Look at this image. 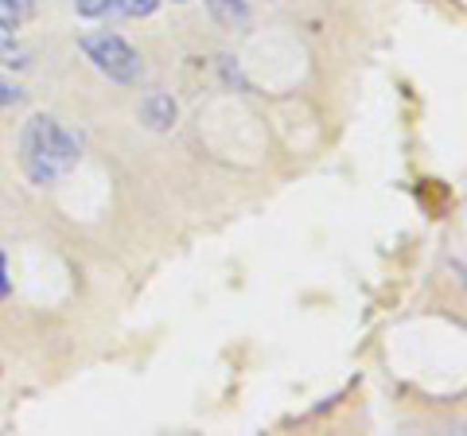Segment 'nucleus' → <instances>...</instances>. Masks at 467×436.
Here are the masks:
<instances>
[{
  "label": "nucleus",
  "instance_id": "nucleus-7",
  "mask_svg": "<svg viewBox=\"0 0 467 436\" xmlns=\"http://www.w3.org/2000/svg\"><path fill=\"white\" fill-rule=\"evenodd\" d=\"M20 101H24V90H20V86L12 82V78H5V75H0V109H8V106H20Z\"/></svg>",
  "mask_w": 467,
  "mask_h": 436
},
{
  "label": "nucleus",
  "instance_id": "nucleus-9",
  "mask_svg": "<svg viewBox=\"0 0 467 436\" xmlns=\"http://www.w3.org/2000/svg\"><path fill=\"white\" fill-rule=\"evenodd\" d=\"M175 5H187V0H175Z\"/></svg>",
  "mask_w": 467,
  "mask_h": 436
},
{
  "label": "nucleus",
  "instance_id": "nucleus-4",
  "mask_svg": "<svg viewBox=\"0 0 467 436\" xmlns=\"http://www.w3.org/2000/svg\"><path fill=\"white\" fill-rule=\"evenodd\" d=\"M207 8L223 24H230V27H242L245 20H250V8H245V0H207Z\"/></svg>",
  "mask_w": 467,
  "mask_h": 436
},
{
  "label": "nucleus",
  "instance_id": "nucleus-3",
  "mask_svg": "<svg viewBox=\"0 0 467 436\" xmlns=\"http://www.w3.org/2000/svg\"><path fill=\"white\" fill-rule=\"evenodd\" d=\"M175 118H180V106L168 90H149L140 98V125L152 129V133H171Z\"/></svg>",
  "mask_w": 467,
  "mask_h": 436
},
{
  "label": "nucleus",
  "instance_id": "nucleus-8",
  "mask_svg": "<svg viewBox=\"0 0 467 436\" xmlns=\"http://www.w3.org/2000/svg\"><path fill=\"white\" fill-rule=\"evenodd\" d=\"M8 293V265H5V254H0V296Z\"/></svg>",
  "mask_w": 467,
  "mask_h": 436
},
{
  "label": "nucleus",
  "instance_id": "nucleus-1",
  "mask_svg": "<svg viewBox=\"0 0 467 436\" xmlns=\"http://www.w3.org/2000/svg\"><path fill=\"white\" fill-rule=\"evenodd\" d=\"M82 160V140L51 113H32L20 129V168L36 187L67 180Z\"/></svg>",
  "mask_w": 467,
  "mask_h": 436
},
{
  "label": "nucleus",
  "instance_id": "nucleus-6",
  "mask_svg": "<svg viewBox=\"0 0 467 436\" xmlns=\"http://www.w3.org/2000/svg\"><path fill=\"white\" fill-rule=\"evenodd\" d=\"M160 8V0H117V12H125V16H152Z\"/></svg>",
  "mask_w": 467,
  "mask_h": 436
},
{
  "label": "nucleus",
  "instance_id": "nucleus-5",
  "mask_svg": "<svg viewBox=\"0 0 467 436\" xmlns=\"http://www.w3.org/2000/svg\"><path fill=\"white\" fill-rule=\"evenodd\" d=\"M75 12L86 20H106L109 12H117V0H75Z\"/></svg>",
  "mask_w": 467,
  "mask_h": 436
},
{
  "label": "nucleus",
  "instance_id": "nucleus-2",
  "mask_svg": "<svg viewBox=\"0 0 467 436\" xmlns=\"http://www.w3.org/2000/svg\"><path fill=\"white\" fill-rule=\"evenodd\" d=\"M78 47H82L86 59L94 63V70H101V75H106L109 82H117V86H137L140 75H144L140 51L125 36L109 32V27H101V32H82Z\"/></svg>",
  "mask_w": 467,
  "mask_h": 436
}]
</instances>
